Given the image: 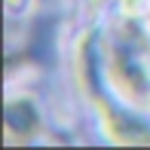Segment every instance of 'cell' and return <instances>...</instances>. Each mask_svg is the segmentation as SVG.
Instances as JSON below:
<instances>
[{
    "label": "cell",
    "mask_w": 150,
    "mask_h": 150,
    "mask_svg": "<svg viewBox=\"0 0 150 150\" xmlns=\"http://www.w3.org/2000/svg\"><path fill=\"white\" fill-rule=\"evenodd\" d=\"M92 3H101V0H92Z\"/></svg>",
    "instance_id": "cell-2"
},
{
    "label": "cell",
    "mask_w": 150,
    "mask_h": 150,
    "mask_svg": "<svg viewBox=\"0 0 150 150\" xmlns=\"http://www.w3.org/2000/svg\"><path fill=\"white\" fill-rule=\"evenodd\" d=\"M107 80L135 107H150V64L147 43L135 25H122L107 49Z\"/></svg>",
    "instance_id": "cell-1"
}]
</instances>
